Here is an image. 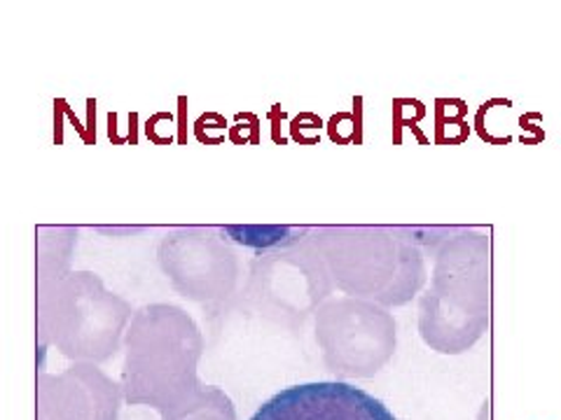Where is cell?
<instances>
[{
    "instance_id": "1",
    "label": "cell",
    "mask_w": 561,
    "mask_h": 420,
    "mask_svg": "<svg viewBox=\"0 0 561 420\" xmlns=\"http://www.w3.org/2000/svg\"><path fill=\"white\" fill-rule=\"evenodd\" d=\"M78 243L73 226L38 230V353L47 346L76 362L111 360L125 343L131 306L105 290L92 271H70Z\"/></svg>"
},
{
    "instance_id": "2",
    "label": "cell",
    "mask_w": 561,
    "mask_h": 420,
    "mask_svg": "<svg viewBox=\"0 0 561 420\" xmlns=\"http://www.w3.org/2000/svg\"><path fill=\"white\" fill-rule=\"evenodd\" d=\"M202 355V329L187 311L175 304L138 308L125 335V401L150 407L162 420L181 411L204 390L197 374Z\"/></svg>"
},
{
    "instance_id": "3",
    "label": "cell",
    "mask_w": 561,
    "mask_h": 420,
    "mask_svg": "<svg viewBox=\"0 0 561 420\" xmlns=\"http://www.w3.org/2000/svg\"><path fill=\"white\" fill-rule=\"evenodd\" d=\"M433 257L431 285L419 302V335L440 355H461L489 327L491 243L489 236L456 226Z\"/></svg>"
},
{
    "instance_id": "4",
    "label": "cell",
    "mask_w": 561,
    "mask_h": 420,
    "mask_svg": "<svg viewBox=\"0 0 561 420\" xmlns=\"http://www.w3.org/2000/svg\"><path fill=\"white\" fill-rule=\"evenodd\" d=\"M311 243L335 285L379 306H402L426 285V253L405 226H316Z\"/></svg>"
},
{
    "instance_id": "5",
    "label": "cell",
    "mask_w": 561,
    "mask_h": 420,
    "mask_svg": "<svg viewBox=\"0 0 561 420\" xmlns=\"http://www.w3.org/2000/svg\"><path fill=\"white\" fill-rule=\"evenodd\" d=\"M332 288L335 280L325 259L307 236L284 248L257 253L245 294L265 318L302 329L309 315L330 300Z\"/></svg>"
},
{
    "instance_id": "6",
    "label": "cell",
    "mask_w": 561,
    "mask_h": 420,
    "mask_svg": "<svg viewBox=\"0 0 561 420\" xmlns=\"http://www.w3.org/2000/svg\"><path fill=\"white\" fill-rule=\"evenodd\" d=\"M316 315V343L328 372L346 378H373L396 353L393 315L375 302L340 296Z\"/></svg>"
},
{
    "instance_id": "7",
    "label": "cell",
    "mask_w": 561,
    "mask_h": 420,
    "mask_svg": "<svg viewBox=\"0 0 561 420\" xmlns=\"http://www.w3.org/2000/svg\"><path fill=\"white\" fill-rule=\"evenodd\" d=\"M160 267L175 292L206 306L225 304L239 283V259L218 230L183 226L160 243Z\"/></svg>"
},
{
    "instance_id": "8",
    "label": "cell",
    "mask_w": 561,
    "mask_h": 420,
    "mask_svg": "<svg viewBox=\"0 0 561 420\" xmlns=\"http://www.w3.org/2000/svg\"><path fill=\"white\" fill-rule=\"evenodd\" d=\"M35 420H119L125 393L96 364L76 362L61 374L38 372Z\"/></svg>"
},
{
    "instance_id": "9",
    "label": "cell",
    "mask_w": 561,
    "mask_h": 420,
    "mask_svg": "<svg viewBox=\"0 0 561 420\" xmlns=\"http://www.w3.org/2000/svg\"><path fill=\"white\" fill-rule=\"evenodd\" d=\"M251 420H398L381 399L348 381H311L280 388Z\"/></svg>"
},
{
    "instance_id": "10",
    "label": "cell",
    "mask_w": 561,
    "mask_h": 420,
    "mask_svg": "<svg viewBox=\"0 0 561 420\" xmlns=\"http://www.w3.org/2000/svg\"><path fill=\"white\" fill-rule=\"evenodd\" d=\"M309 226H225L222 234H230L237 243L251 245V248L274 250L284 248V245L297 243L309 236Z\"/></svg>"
},
{
    "instance_id": "11",
    "label": "cell",
    "mask_w": 561,
    "mask_h": 420,
    "mask_svg": "<svg viewBox=\"0 0 561 420\" xmlns=\"http://www.w3.org/2000/svg\"><path fill=\"white\" fill-rule=\"evenodd\" d=\"M164 420H237V407L218 385H204V390L190 405Z\"/></svg>"
},
{
    "instance_id": "12",
    "label": "cell",
    "mask_w": 561,
    "mask_h": 420,
    "mask_svg": "<svg viewBox=\"0 0 561 420\" xmlns=\"http://www.w3.org/2000/svg\"><path fill=\"white\" fill-rule=\"evenodd\" d=\"M489 405H484V409H482V416H480V420H489V409H486Z\"/></svg>"
}]
</instances>
